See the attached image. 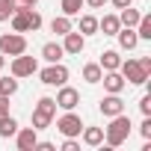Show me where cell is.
Segmentation results:
<instances>
[{
  "label": "cell",
  "mask_w": 151,
  "mask_h": 151,
  "mask_svg": "<svg viewBox=\"0 0 151 151\" xmlns=\"http://www.w3.org/2000/svg\"><path fill=\"white\" fill-rule=\"evenodd\" d=\"M136 36H139V39H151V15H142V18H139Z\"/></svg>",
  "instance_id": "d4e9b609"
},
{
  "label": "cell",
  "mask_w": 151,
  "mask_h": 151,
  "mask_svg": "<svg viewBox=\"0 0 151 151\" xmlns=\"http://www.w3.org/2000/svg\"><path fill=\"white\" fill-rule=\"evenodd\" d=\"M39 0H15V6H24V9H33Z\"/></svg>",
  "instance_id": "d6a6232c"
},
{
  "label": "cell",
  "mask_w": 151,
  "mask_h": 151,
  "mask_svg": "<svg viewBox=\"0 0 151 151\" xmlns=\"http://www.w3.org/2000/svg\"><path fill=\"white\" fill-rule=\"evenodd\" d=\"M130 3H133V0H113V6H116V9H124V6H130Z\"/></svg>",
  "instance_id": "d590c367"
},
{
  "label": "cell",
  "mask_w": 151,
  "mask_h": 151,
  "mask_svg": "<svg viewBox=\"0 0 151 151\" xmlns=\"http://www.w3.org/2000/svg\"><path fill=\"white\" fill-rule=\"evenodd\" d=\"M101 74H104V68H101L98 62L83 65V80H86V83H101Z\"/></svg>",
  "instance_id": "e0dca14e"
},
{
  "label": "cell",
  "mask_w": 151,
  "mask_h": 151,
  "mask_svg": "<svg viewBox=\"0 0 151 151\" xmlns=\"http://www.w3.org/2000/svg\"><path fill=\"white\" fill-rule=\"evenodd\" d=\"M98 65H101L104 71H119V65H122V56H119V50H104Z\"/></svg>",
  "instance_id": "9a60e30c"
},
{
  "label": "cell",
  "mask_w": 151,
  "mask_h": 151,
  "mask_svg": "<svg viewBox=\"0 0 151 151\" xmlns=\"http://www.w3.org/2000/svg\"><path fill=\"white\" fill-rule=\"evenodd\" d=\"M53 101H56V107H62V110H74V107L80 104V92L62 83V86H59V95H56Z\"/></svg>",
  "instance_id": "ba28073f"
},
{
  "label": "cell",
  "mask_w": 151,
  "mask_h": 151,
  "mask_svg": "<svg viewBox=\"0 0 151 151\" xmlns=\"http://www.w3.org/2000/svg\"><path fill=\"white\" fill-rule=\"evenodd\" d=\"M36 71H39V62H36L33 56L18 53V56L12 59V77H30V74H36Z\"/></svg>",
  "instance_id": "52a82bcc"
},
{
  "label": "cell",
  "mask_w": 151,
  "mask_h": 151,
  "mask_svg": "<svg viewBox=\"0 0 151 151\" xmlns=\"http://www.w3.org/2000/svg\"><path fill=\"white\" fill-rule=\"evenodd\" d=\"M56 127H59V133H62V136H80V130H83V122H80V116H77V113L65 110V116L56 122Z\"/></svg>",
  "instance_id": "8992f818"
},
{
  "label": "cell",
  "mask_w": 151,
  "mask_h": 151,
  "mask_svg": "<svg viewBox=\"0 0 151 151\" xmlns=\"http://www.w3.org/2000/svg\"><path fill=\"white\" fill-rule=\"evenodd\" d=\"M18 92V77H0V95L12 98Z\"/></svg>",
  "instance_id": "7402d4cb"
},
{
  "label": "cell",
  "mask_w": 151,
  "mask_h": 151,
  "mask_svg": "<svg viewBox=\"0 0 151 151\" xmlns=\"http://www.w3.org/2000/svg\"><path fill=\"white\" fill-rule=\"evenodd\" d=\"M101 83H104V89L113 92V95H122V89L127 86V80L122 77L119 71H107V74H101Z\"/></svg>",
  "instance_id": "7c38bea8"
},
{
  "label": "cell",
  "mask_w": 151,
  "mask_h": 151,
  "mask_svg": "<svg viewBox=\"0 0 151 151\" xmlns=\"http://www.w3.org/2000/svg\"><path fill=\"white\" fill-rule=\"evenodd\" d=\"M116 36H119L122 50H133V47L139 45V36H136V30H133V27H124V30H119Z\"/></svg>",
  "instance_id": "4fadbf2b"
},
{
  "label": "cell",
  "mask_w": 151,
  "mask_h": 151,
  "mask_svg": "<svg viewBox=\"0 0 151 151\" xmlns=\"http://www.w3.org/2000/svg\"><path fill=\"white\" fill-rule=\"evenodd\" d=\"M83 142L86 145H101L104 142V127H83Z\"/></svg>",
  "instance_id": "d6986e66"
},
{
  "label": "cell",
  "mask_w": 151,
  "mask_h": 151,
  "mask_svg": "<svg viewBox=\"0 0 151 151\" xmlns=\"http://www.w3.org/2000/svg\"><path fill=\"white\" fill-rule=\"evenodd\" d=\"M15 130H18V122L12 119V116H3V119H0V136H15Z\"/></svg>",
  "instance_id": "44dd1931"
},
{
  "label": "cell",
  "mask_w": 151,
  "mask_h": 151,
  "mask_svg": "<svg viewBox=\"0 0 151 151\" xmlns=\"http://www.w3.org/2000/svg\"><path fill=\"white\" fill-rule=\"evenodd\" d=\"M139 18H142V15H139L133 6H124V9H122V15H119L122 27H136V24H139Z\"/></svg>",
  "instance_id": "ac0fdd59"
},
{
  "label": "cell",
  "mask_w": 151,
  "mask_h": 151,
  "mask_svg": "<svg viewBox=\"0 0 151 151\" xmlns=\"http://www.w3.org/2000/svg\"><path fill=\"white\" fill-rule=\"evenodd\" d=\"M80 33H83V36L98 33V18H95V15H83V18H80Z\"/></svg>",
  "instance_id": "603a6c76"
},
{
  "label": "cell",
  "mask_w": 151,
  "mask_h": 151,
  "mask_svg": "<svg viewBox=\"0 0 151 151\" xmlns=\"http://www.w3.org/2000/svg\"><path fill=\"white\" fill-rule=\"evenodd\" d=\"M119 71H122V77H124L127 83H136V86H145V83H148V71L139 65V59H124V62L119 65Z\"/></svg>",
  "instance_id": "3957f363"
},
{
  "label": "cell",
  "mask_w": 151,
  "mask_h": 151,
  "mask_svg": "<svg viewBox=\"0 0 151 151\" xmlns=\"http://www.w3.org/2000/svg\"><path fill=\"white\" fill-rule=\"evenodd\" d=\"M104 136H107V145H110V148H119V145L127 142V136H130V119H127L124 113L113 116V119H110V127H104Z\"/></svg>",
  "instance_id": "6da1fadb"
},
{
  "label": "cell",
  "mask_w": 151,
  "mask_h": 151,
  "mask_svg": "<svg viewBox=\"0 0 151 151\" xmlns=\"http://www.w3.org/2000/svg\"><path fill=\"white\" fill-rule=\"evenodd\" d=\"M62 151H80V142L74 139V136H65V142H62Z\"/></svg>",
  "instance_id": "f1b7e54d"
},
{
  "label": "cell",
  "mask_w": 151,
  "mask_h": 151,
  "mask_svg": "<svg viewBox=\"0 0 151 151\" xmlns=\"http://www.w3.org/2000/svg\"><path fill=\"white\" fill-rule=\"evenodd\" d=\"M36 148H39V151H56L53 142H36Z\"/></svg>",
  "instance_id": "1f68e13d"
},
{
  "label": "cell",
  "mask_w": 151,
  "mask_h": 151,
  "mask_svg": "<svg viewBox=\"0 0 151 151\" xmlns=\"http://www.w3.org/2000/svg\"><path fill=\"white\" fill-rule=\"evenodd\" d=\"M3 65H6V56H3V53H0V68H3Z\"/></svg>",
  "instance_id": "8d00e7d4"
},
{
  "label": "cell",
  "mask_w": 151,
  "mask_h": 151,
  "mask_svg": "<svg viewBox=\"0 0 151 151\" xmlns=\"http://www.w3.org/2000/svg\"><path fill=\"white\" fill-rule=\"evenodd\" d=\"M42 83L45 86H62L65 80H68V68L65 65H59V62H50L47 68H42Z\"/></svg>",
  "instance_id": "5b68a950"
},
{
  "label": "cell",
  "mask_w": 151,
  "mask_h": 151,
  "mask_svg": "<svg viewBox=\"0 0 151 151\" xmlns=\"http://www.w3.org/2000/svg\"><path fill=\"white\" fill-rule=\"evenodd\" d=\"M50 30H53L56 36H65V33L71 30V18H68V15H56V18L50 21Z\"/></svg>",
  "instance_id": "ffe728a7"
},
{
  "label": "cell",
  "mask_w": 151,
  "mask_h": 151,
  "mask_svg": "<svg viewBox=\"0 0 151 151\" xmlns=\"http://www.w3.org/2000/svg\"><path fill=\"white\" fill-rule=\"evenodd\" d=\"M98 110L107 116V119H113V116H119V113H124V101L119 98V95H107V98H101V104H98Z\"/></svg>",
  "instance_id": "9c48e42d"
},
{
  "label": "cell",
  "mask_w": 151,
  "mask_h": 151,
  "mask_svg": "<svg viewBox=\"0 0 151 151\" xmlns=\"http://www.w3.org/2000/svg\"><path fill=\"white\" fill-rule=\"evenodd\" d=\"M80 9H83V0H62V15L74 18V15H80Z\"/></svg>",
  "instance_id": "cb8c5ba5"
},
{
  "label": "cell",
  "mask_w": 151,
  "mask_h": 151,
  "mask_svg": "<svg viewBox=\"0 0 151 151\" xmlns=\"http://www.w3.org/2000/svg\"><path fill=\"white\" fill-rule=\"evenodd\" d=\"M139 133H142V139H145V142L151 139V116H145V122L139 124Z\"/></svg>",
  "instance_id": "83f0119b"
},
{
  "label": "cell",
  "mask_w": 151,
  "mask_h": 151,
  "mask_svg": "<svg viewBox=\"0 0 151 151\" xmlns=\"http://www.w3.org/2000/svg\"><path fill=\"white\" fill-rule=\"evenodd\" d=\"M27 21H30V30H33V33L42 27V15L36 12V6H33V9H27Z\"/></svg>",
  "instance_id": "4316f807"
},
{
  "label": "cell",
  "mask_w": 151,
  "mask_h": 151,
  "mask_svg": "<svg viewBox=\"0 0 151 151\" xmlns=\"http://www.w3.org/2000/svg\"><path fill=\"white\" fill-rule=\"evenodd\" d=\"M139 113H142V116H151V95H142V101H139Z\"/></svg>",
  "instance_id": "f546056e"
},
{
  "label": "cell",
  "mask_w": 151,
  "mask_h": 151,
  "mask_svg": "<svg viewBox=\"0 0 151 151\" xmlns=\"http://www.w3.org/2000/svg\"><path fill=\"white\" fill-rule=\"evenodd\" d=\"M15 139H18V148H21V151H36V142H39V130H36V127H24V130H15Z\"/></svg>",
  "instance_id": "30bf717a"
},
{
  "label": "cell",
  "mask_w": 151,
  "mask_h": 151,
  "mask_svg": "<svg viewBox=\"0 0 151 151\" xmlns=\"http://www.w3.org/2000/svg\"><path fill=\"white\" fill-rule=\"evenodd\" d=\"M53 116H56V101H53V98H39V104H36V110H33V127H36V130L50 127Z\"/></svg>",
  "instance_id": "7a4b0ae2"
},
{
  "label": "cell",
  "mask_w": 151,
  "mask_h": 151,
  "mask_svg": "<svg viewBox=\"0 0 151 151\" xmlns=\"http://www.w3.org/2000/svg\"><path fill=\"white\" fill-rule=\"evenodd\" d=\"M83 47H86V39H83V33H74V30H68V33H65V42H62V50H65V53L77 56Z\"/></svg>",
  "instance_id": "8fae6325"
},
{
  "label": "cell",
  "mask_w": 151,
  "mask_h": 151,
  "mask_svg": "<svg viewBox=\"0 0 151 151\" xmlns=\"http://www.w3.org/2000/svg\"><path fill=\"white\" fill-rule=\"evenodd\" d=\"M3 116H9V98L0 95V119H3Z\"/></svg>",
  "instance_id": "4dcf8cb0"
},
{
  "label": "cell",
  "mask_w": 151,
  "mask_h": 151,
  "mask_svg": "<svg viewBox=\"0 0 151 151\" xmlns=\"http://www.w3.org/2000/svg\"><path fill=\"white\" fill-rule=\"evenodd\" d=\"M15 9H18V6H15V0H0V21H9Z\"/></svg>",
  "instance_id": "484cf974"
},
{
  "label": "cell",
  "mask_w": 151,
  "mask_h": 151,
  "mask_svg": "<svg viewBox=\"0 0 151 151\" xmlns=\"http://www.w3.org/2000/svg\"><path fill=\"white\" fill-rule=\"evenodd\" d=\"M98 30H101L104 36H116V33L122 30V21H119V15H104V18L98 21Z\"/></svg>",
  "instance_id": "5bb4252c"
},
{
  "label": "cell",
  "mask_w": 151,
  "mask_h": 151,
  "mask_svg": "<svg viewBox=\"0 0 151 151\" xmlns=\"http://www.w3.org/2000/svg\"><path fill=\"white\" fill-rule=\"evenodd\" d=\"M139 65H142V68L151 74V56H142V59H139Z\"/></svg>",
  "instance_id": "836d02e7"
},
{
  "label": "cell",
  "mask_w": 151,
  "mask_h": 151,
  "mask_svg": "<svg viewBox=\"0 0 151 151\" xmlns=\"http://www.w3.org/2000/svg\"><path fill=\"white\" fill-rule=\"evenodd\" d=\"M83 3H89V6H92V9H101V6H104V3H107V0H83Z\"/></svg>",
  "instance_id": "e575fe53"
},
{
  "label": "cell",
  "mask_w": 151,
  "mask_h": 151,
  "mask_svg": "<svg viewBox=\"0 0 151 151\" xmlns=\"http://www.w3.org/2000/svg\"><path fill=\"white\" fill-rule=\"evenodd\" d=\"M62 53H65V50H62V45H56V42H47V45L42 47V56H45L47 62H59Z\"/></svg>",
  "instance_id": "2e32d148"
},
{
  "label": "cell",
  "mask_w": 151,
  "mask_h": 151,
  "mask_svg": "<svg viewBox=\"0 0 151 151\" xmlns=\"http://www.w3.org/2000/svg\"><path fill=\"white\" fill-rule=\"evenodd\" d=\"M0 53H3V56L27 53V39H24L21 33H6V36H0Z\"/></svg>",
  "instance_id": "277c9868"
}]
</instances>
